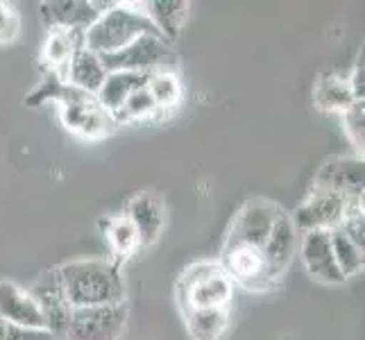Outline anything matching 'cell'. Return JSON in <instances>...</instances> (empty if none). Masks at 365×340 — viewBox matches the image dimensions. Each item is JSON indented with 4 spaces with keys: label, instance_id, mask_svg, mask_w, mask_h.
<instances>
[{
    "label": "cell",
    "instance_id": "cell-1",
    "mask_svg": "<svg viewBox=\"0 0 365 340\" xmlns=\"http://www.w3.org/2000/svg\"><path fill=\"white\" fill-rule=\"evenodd\" d=\"M59 277L73 309L118 304V302H125V295H128L116 261H71L59 268Z\"/></svg>",
    "mask_w": 365,
    "mask_h": 340
},
{
    "label": "cell",
    "instance_id": "cell-2",
    "mask_svg": "<svg viewBox=\"0 0 365 340\" xmlns=\"http://www.w3.org/2000/svg\"><path fill=\"white\" fill-rule=\"evenodd\" d=\"M145 34L161 36L155 23L148 19L145 9H134L132 5L114 3L86 30L84 48L96 55H109L118 53V50H123L125 46H130L138 36Z\"/></svg>",
    "mask_w": 365,
    "mask_h": 340
},
{
    "label": "cell",
    "instance_id": "cell-3",
    "mask_svg": "<svg viewBox=\"0 0 365 340\" xmlns=\"http://www.w3.org/2000/svg\"><path fill=\"white\" fill-rule=\"evenodd\" d=\"M234 282L220 263L202 261L186 268L178 282L180 304L184 309H230Z\"/></svg>",
    "mask_w": 365,
    "mask_h": 340
},
{
    "label": "cell",
    "instance_id": "cell-4",
    "mask_svg": "<svg viewBox=\"0 0 365 340\" xmlns=\"http://www.w3.org/2000/svg\"><path fill=\"white\" fill-rule=\"evenodd\" d=\"M100 64L105 66L107 73H143V75H153L157 68L175 59L173 46L161 39V36H138L136 41L130 46H125L118 53H109V55H98ZM163 71V68H161Z\"/></svg>",
    "mask_w": 365,
    "mask_h": 340
},
{
    "label": "cell",
    "instance_id": "cell-5",
    "mask_svg": "<svg viewBox=\"0 0 365 340\" xmlns=\"http://www.w3.org/2000/svg\"><path fill=\"white\" fill-rule=\"evenodd\" d=\"M128 313V302L73 309L64 340H120Z\"/></svg>",
    "mask_w": 365,
    "mask_h": 340
},
{
    "label": "cell",
    "instance_id": "cell-6",
    "mask_svg": "<svg viewBox=\"0 0 365 340\" xmlns=\"http://www.w3.org/2000/svg\"><path fill=\"white\" fill-rule=\"evenodd\" d=\"M28 293L41 313L46 331H50L55 338H64L73 306L66 297L64 284H61L59 268L41 272L36 277V282L28 288Z\"/></svg>",
    "mask_w": 365,
    "mask_h": 340
},
{
    "label": "cell",
    "instance_id": "cell-7",
    "mask_svg": "<svg viewBox=\"0 0 365 340\" xmlns=\"http://www.w3.org/2000/svg\"><path fill=\"white\" fill-rule=\"evenodd\" d=\"M61 100V116H64L66 128L78 132L82 136H103L109 130V113L100 107L98 98L75 89V86H64L59 93Z\"/></svg>",
    "mask_w": 365,
    "mask_h": 340
},
{
    "label": "cell",
    "instance_id": "cell-8",
    "mask_svg": "<svg viewBox=\"0 0 365 340\" xmlns=\"http://www.w3.org/2000/svg\"><path fill=\"white\" fill-rule=\"evenodd\" d=\"M279 213L282 209L274 202H268V200H250L236 216L225 247H234V245L263 247Z\"/></svg>",
    "mask_w": 365,
    "mask_h": 340
},
{
    "label": "cell",
    "instance_id": "cell-9",
    "mask_svg": "<svg viewBox=\"0 0 365 340\" xmlns=\"http://www.w3.org/2000/svg\"><path fill=\"white\" fill-rule=\"evenodd\" d=\"M220 266L232 282H238L250 291H266L274 284L268 277V263L263 257V249L255 245L225 247Z\"/></svg>",
    "mask_w": 365,
    "mask_h": 340
},
{
    "label": "cell",
    "instance_id": "cell-10",
    "mask_svg": "<svg viewBox=\"0 0 365 340\" xmlns=\"http://www.w3.org/2000/svg\"><path fill=\"white\" fill-rule=\"evenodd\" d=\"M347 197L324 191H311L307 202H302L293 216L295 230L302 232H331L341 227L345 216Z\"/></svg>",
    "mask_w": 365,
    "mask_h": 340
},
{
    "label": "cell",
    "instance_id": "cell-11",
    "mask_svg": "<svg viewBox=\"0 0 365 340\" xmlns=\"http://www.w3.org/2000/svg\"><path fill=\"white\" fill-rule=\"evenodd\" d=\"M114 3H89V0H48L41 3V19L50 30L86 32L100 14Z\"/></svg>",
    "mask_w": 365,
    "mask_h": 340
},
{
    "label": "cell",
    "instance_id": "cell-12",
    "mask_svg": "<svg viewBox=\"0 0 365 340\" xmlns=\"http://www.w3.org/2000/svg\"><path fill=\"white\" fill-rule=\"evenodd\" d=\"M365 182L363 159H334L318 170L313 191L336 193L343 197H361Z\"/></svg>",
    "mask_w": 365,
    "mask_h": 340
},
{
    "label": "cell",
    "instance_id": "cell-13",
    "mask_svg": "<svg viewBox=\"0 0 365 340\" xmlns=\"http://www.w3.org/2000/svg\"><path fill=\"white\" fill-rule=\"evenodd\" d=\"M261 249L268 263V277L277 284L288 270V266H291L293 254L297 249V230L293 225V218L288 216L286 211H282L279 216H277L268 241L263 243Z\"/></svg>",
    "mask_w": 365,
    "mask_h": 340
},
{
    "label": "cell",
    "instance_id": "cell-14",
    "mask_svg": "<svg viewBox=\"0 0 365 340\" xmlns=\"http://www.w3.org/2000/svg\"><path fill=\"white\" fill-rule=\"evenodd\" d=\"M302 263L304 270L320 284H343L345 277L338 270L331 252L329 232H307L302 238Z\"/></svg>",
    "mask_w": 365,
    "mask_h": 340
},
{
    "label": "cell",
    "instance_id": "cell-15",
    "mask_svg": "<svg viewBox=\"0 0 365 340\" xmlns=\"http://www.w3.org/2000/svg\"><path fill=\"white\" fill-rule=\"evenodd\" d=\"M0 320L28 326V329H46L41 313L30 293L9 279L0 282Z\"/></svg>",
    "mask_w": 365,
    "mask_h": 340
},
{
    "label": "cell",
    "instance_id": "cell-16",
    "mask_svg": "<svg viewBox=\"0 0 365 340\" xmlns=\"http://www.w3.org/2000/svg\"><path fill=\"white\" fill-rule=\"evenodd\" d=\"M128 220L134 225L141 245L155 243L163 230V202L155 193L136 195L128 207Z\"/></svg>",
    "mask_w": 365,
    "mask_h": 340
},
{
    "label": "cell",
    "instance_id": "cell-17",
    "mask_svg": "<svg viewBox=\"0 0 365 340\" xmlns=\"http://www.w3.org/2000/svg\"><path fill=\"white\" fill-rule=\"evenodd\" d=\"M66 78H68V86H75V89L86 91L96 96L100 91V86L107 80V71L100 64V57L96 53L86 48L75 50L73 57L66 64Z\"/></svg>",
    "mask_w": 365,
    "mask_h": 340
},
{
    "label": "cell",
    "instance_id": "cell-18",
    "mask_svg": "<svg viewBox=\"0 0 365 340\" xmlns=\"http://www.w3.org/2000/svg\"><path fill=\"white\" fill-rule=\"evenodd\" d=\"M148 80H150V75H143V73H107V80L100 86L96 98L100 107H103L109 116H114L134 91L148 86Z\"/></svg>",
    "mask_w": 365,
    "mask_h": 340
},
{
    "label": "cell",
    "instance_id": "cell-19",
    "mask_svg": "<svg viewBox=\"0 0 365 340\" xmlns=\"http://www.w3.org/2000/svg\"><path fill=\"white\" fill-rule=\"evenodd\" d=\"M145 14L155 23L163 39L173 46L180 39L184 21L188 16V3L186 0H153V3H145Z\"/></svg>",
    "mask_w": 365,
    "mask_h": 340
},
{
    "label": "cell",
    "instance_id": "cell-20",
    "mask_svg": "<svg viewBox=\"0 0 365 340\" xmlns=\"http://www.w3.org/2000/svg\"><path fill=\"white\" fill-rule=\"evenodd\" d=\"M184 320L193 340H218L230 322V309H184Z\"/></svg>",
    "mask_w": 365,
    "mask_h": 340
},
{
    "label": "cell",
    "instance_id": "cell-21",
    "mask_svg": "<svg viewBox=\"0 0 365 340\" xmlns=\"http://www.w3.org/2000/svg\"><path fill=\"white\" fill-rule=\"evenodd\" d=\"M100 225H103L100 230H103V234L107 236V241L111 243V249L116 252L118 259H128L132 252L141 245L134 225L128 220V216L100 220Z\"/></svg>",
    "mask_w": 365,
    "mask_h": 340
},
{
    "label": "cell",
    "instance_id": "cell-22",
    "mask_svg": "<svg viewBox=\"0 0 365 340\" xmlns=\"http://www.w3.org/2000/svg\"><path fill=\"white\" fill-rule=\"evenodd\" d=\"M316 103H318V107H322L327 111H345L354 105L356 100L349 91L347 80L336 78V75H324V78L318 82Z\"/></svg>",
    "mask_w": 365,
    "mask_h": 340
},
{
    "label": "cell",
    "instance_id": "cell-23",
    "mask_svg": "<svg viewBox=\"0 0 365 340\" xmlns=\"http://www.w3.org/2000/svg\"><path fill=\"white\" fill-rule=\"evenodd\" d=\"M329 241H331V252H334V261L341 274L345 277H354L363 270V249H359L349 238L338 230L329 232Z\"/></svg>",
    "mask_w": 365,
    "mask_h": 340
},
{
    "label": "cell",
    "instance_id": "cell-24",
    "mask_svg": "<svg viewBox=\"0 0 365 340\" xmlns=\"http://www.w3.org/2000/svg\"><path fill=\"white\" fill-rule=\"evenodd\" d=\"M148 93L153 96L157 109H166L180 103L182 98V84L170 71H157L148 80Z\"/></svg>",
    "mask_w": 365,
    "mask_h": 340
},
{
    "label": "cell",
    "instance_id": "cell-25",
    "mask_svg": "<svg viewBox=\"0 0 365 340\" xmlns=\"http://www.w3.org/2000/svg\"><path fill=\"white\" fill-rule=\"evenodd\" d=\"M153 111H157V105H155L153 96L148 93V86H143V89L134 91L128 100H125V105L111 118H116V120H134V118L150 116Z\"/></svg>",
    "mask_w": 365,
    "mask_h": 340
},
{
    "label": "cell",
    "instance_id": "cell-26",
    "mask_svg": "<svg viewBox=\"0 0 365 340\" xmlns=\"http://www.w3.org/2000/svg\"><path fill=\"white\" fill-rule=\"evenodd\" d=\"M365 107L363 103H354L349 109H345V132L349 136V141L354 143L359 153H363V134H365Z\"/></svg>",
    "mask_w": 365,
    "mask_h": 340
},
{
    "label": "cell",
    "instance_id": "cell-27",
    "mask_svg": "<svg viewBox=\"0 0 365 340\" xmlns=\"http://www.w3.org/2000/svg\"><path fill=\"white\" fill-rule=\"evenodd\" d=\"M0 340H57L46 329H28V326H19L0 320Z\"/></svg>",
    "mask_w": 365,
    "mask_h": 340
},
{
    "label": "cell",
    "instance_id": "cell-28",
    "mask_svg": "<svg viewBox=\"0 0 365 340\" xmlns=\"http://www.w3.org/2000/svg\"><path fill=\"white\" fill-rule=\"evenodd\" d=\"M19 11L0 0V43H11L19 36Z\"/></svg>",
    "mask_w": 365,
    "mask_h": 340
},
{
    "label": "cell",
    "instance_id": "cell-29",
    "mask_svg": "<svg viewBox=\"0 0 365 340\" xmlns=\"http://www.w3.org/2000/svg\"><path fill=\"white\" fill-rule=\"evenodd\" d=\"M347 84H349V91L354 96L356 103H363V55L359 59L354 73H351V78L347 80Z\"/></svg>",
    "mask_w": 365,
    "mask_h": 340
}]
</instances>
